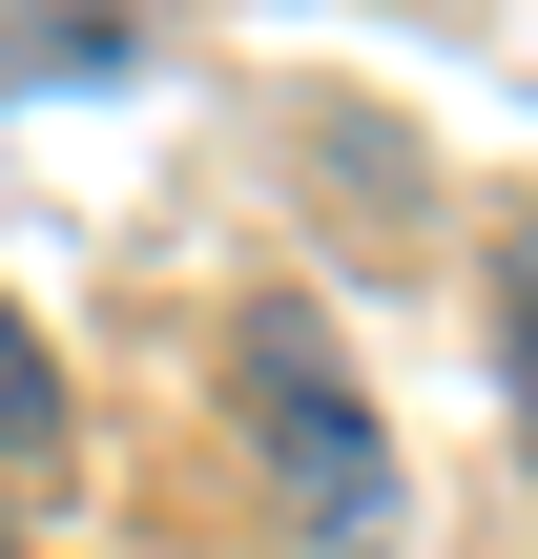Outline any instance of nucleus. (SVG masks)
I'll return each instance as SVG.
<instances>
[{
	"instance_id": "nucleus-1",
	"label": "nucleus",
	"mask_w": 538,
	"mask_h": 559,
	"mask_svg": "<svg viewBox=\"0 0 538 559\" xmlns=\"http://www.w3.org/2000/svg\"><path fill=\"white\" fill-rule=\"evenodd\" d=\"M228 373H249V436H270V477H290V539H311V559H373V539H394V436H373V394L332 373V332L270 290V311L228 332Z\"/></svg>"
},
{
	"instance_id": "nucleus-2",
	"label": "nucleus",
	"mask_w": 538,
	"mask_h": 559,
	"mask_svg": "<svg viewBox=\"0 0 538 559\" xmlns=\"http://www.w3.org/2000/svg\"><path fill=\"white\" fill-rule=\"evenodd\" d=\"M145 41V0H0V104H41V83H104Z\"/></svg>"
},
{
	"instance_id": "nucleus-3",
	"label": "nucleus",
	"mask_w": 538,
	"mask_h": 559,
	"mask_svg": "<svg viewBox=\"0 0 538 559\" xmlns=\"http://www.w3.org/2000/svg\"><path fill=\"white\" fill-rule=\"evenodd\" d=\"M41 436H62V373H41V332L0 311V456H41Z\"/></svg>"
},
{
	"instance_id": "nucleus-4",
	"label": "nucleus",
	"mask_w": 538,
	"mask_h": 559,
	"mask_svg": "<svg viewBox=\"0 0 538 559\" xmlns=\"http://www.w3.org/2000/svg\"><path fill=\"white\" fill-rule=\"evenodd\" d=\"M518 415H538V270H518Z\"/></svg>"
}]
</instances>
